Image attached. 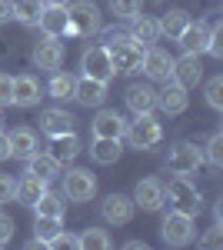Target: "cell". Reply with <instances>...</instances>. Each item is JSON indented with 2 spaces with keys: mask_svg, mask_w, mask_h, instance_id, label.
<instances>
[{
  "mask_svg": "<svg viewBox=\"0 0 223 250\" xmlns=\"http://www.w3.org/2000/svg\"><path fill=\"white\" fill-rule=\"evenodd\" d=\"M14 20V0H0V23Z\"/></svg>",
  "mask_w": 223,
  "mask_h": 250,
  "instance_id": "cell-44",
  "label": "cell"
},
{
  "mask_svg": "<svg viewBox=\"0 0 223 250\" xmlns=\"http://www.w3.org/2000/svg\"><path fill=\"white\" fill-rule=\"evenodd\" d=\"M110 14L117 20H130L140 14V0H110Z\"/></svg>",
  "mask_w": 223,
  "mask_h": 250,
  "instance_id": "cell-35",
  "label": "cell"
},
{
  "mask_svg": "<svg viewBox=\"0 0 223 250\" xmlns=\"http://www.w3.org/2000/svg\"><path fill=\"white\" fill-rule=\"evenodd\" d=\"M113 240L103 227H90V230L80 233V250H110Z\"/></svg>",
  "mask_w": 223,
  "mask_h": 250,
  "instance_id": "cell-32",
  "label": "cell"
},
{
  "mask_svg": "<svg viewBox=\"0 0 223 250\" xmlns=\"http://www.w3.org/2000/svg\"><path fill=\"white\" fill-rule=\"evenodd\" d=\"M206 54H210V57H217V60H223V23H213V27H210Z\"/></svg>",
  "mask_w": 223,
  "mask_h": 250,
  "instance_id": "cell-36",
  "label": "cell"
},
{
  "mask_svg": "<svg viewBox=\"0 0 223 250\" xmlns=\"http://www.w3.org/2000/svg\"><path fill=\"white\" fill-rule=\"evenodd\" d=\"M14 190H17V180L10 173H0V204H10L14 200Z\"/></svg>",
  "mask_w": 223,
  "mask_h": 250,
  "instance_id": "cell-41",
  "label": "cell"
},
{
  "mask_svg": "<svg viewBox=\"0 0 223 250\" xmlns=\"http://www.w3.org/2000/svg\"><path fill=\"white\" fill-rule=\"evenodd\" d=\"M127 250H147L143 240H127Z\"/></svg>",
  "mask_w": 223,
  "mask_h": 250,
  "instance_id": "cell-46",
  "label": "cell"
},
{
  "mask_svg": "<svg viewBox=\"0 0 223 250\" xmlns=\"http://www.w3.org/2000/svg\"><path fill=\"white\" fill-rule=\"evenodd\" d=\"M80 70L83 77H93V80H103L110 83L113 80V63H110V50L100 43V47H87L83 57H80Z\"/></svg>",
  "mask_w": 223,
  "mask_h": 250,
  "instance_id": "cell-7",
  "label": "cell"
},
{
  "mask_svg": "<svg viewBox=\"0 0 223 250\" xmlns=\"http://www.w3.org/2000/svg\"><path fill=\"white\" fill-rule=\"evenodd\" d=\"M60 170H63V164H60L54 154L34 150V154L27 157V177H37V180H43V184H54L57 177H60Z\"/></svg>",
  "mask_w": 223,
  "mask_h": 250,
  "instance_id": "cell-13",
  "label": "cell"
},
{
  "mask_svg": "<svg viewBox=\"0 0 223 250\" xmlns=\"http://www.w3.org/2000/svg\"><path fill=\"white\" fill-rule=\"evenodd\" d=\"M163 204H167V200H163V184H160V180L147 177V180L137 184V190H133V207H140V210H147V213H157Z\"/></svg>",
  "mask_w": 223,
  "mask_h": 250,
  "instance_id": "cell-10",
  "label": "cell"
},
{
  "mask_svg": "<svg viewBox=\"0 0 223 250\" xmlns=\"http://www.w3.org/2000/svg\"><path fill=\"white\" fill-rule=\"evenodd\" d=\"M43 3H47V7H67L70 0H43Z\"/></svg>",
  "mask_w": 223,
  "mask_h": 250,
  "instance_id": "cell-47",
  "label": "cell"
},
{
  "mask_svg": "<svg viewBox=\"0 0 223 250\" xmlns=\"http://www.w3.org/2000/svg\"><path fill=\"white\" fill-rule=\"evenodd\" d=\"M10 104H14V77L0 74V107H10Z\"/></svg>",
  "mask_w": 223,
  "mask_h": 250,
  "instance_id": "cell-39",
  "label": "cell"
},
{
  "mask_svg": "<svg viewBox=\"0 0 223 250\" xmlns=\"http://www.w3.org/2000/svg\"><path fill=\"white\" fill-rule=\"evenodd\" d=\"M63 197L74 200V204H87L97 197V177L83 167H74V170L63 173Z\"/></svg>",
  "mask_w": 223,
  "mask_h": 250,
  "instance_id": "cell-5",
  "label": "cell"
},
{
  "mask_svg": "<svg viewBox=\"0 0 223 250\" xmlns=\"http://www.w3.org/2000/svg\"><path fill=\"white\" fill-rule=\"evenodd\" d=\"M34 210H37V217H63V197L43 190L37 200H34Z\"/></svg>",
  "mask_w": 223,
  "mask_h": 250,
  "instance_id": "cell-31",
  "label": "cell"
},
{
  "mask_svg": "<svg viewBox=\"0 0 223 250\" xmlns=\"http://www.w3.org/2000/svg\"><path fill=\"white\" fill-rule=\"evenodd\" d=\"M14 240V220L7 213H0V247H7Z\"/></svg>",
  "mask_w": 223,
  "mask_h": 250,
  "instance_id": "cell-43",
  "label": "cell"
},
{
  "mask_svg": "<svg viewBox=\"0 0 223 250\" xmlns=\"http://www.w3.org/2000/svg\"><path fill=\"white\" fill-rule=\"evenodd\" d=\"M34 63H37L40 70H57L60 63H63V43L60 37H43L34 47Z\"/></svg>",
  "mask_w": 223,
  "mask_h": 250,
  "instance_id": "cell-17",
  "label": "cell"
},
{
  "mask_svg": "<svg viewBox=\"0 0 223 250\" xmlns=\"http://www.w3.org/2000/svg\"><path fill=\"white\" fill-rule=\"evenodd\" d=\"M157 107H160L167 117H177V114H183L186 107H190V97H186V90L180 87V83L167 80V87L157 90Z\"/></svg>",
  "mask_w": 223,
  "mask_h": 250,
  "instance_id": "cell-15",
  "label": "cell"
},
{
  "mask_svg": "<svg viewBox=\"0 0 223 250\" xmlns=\"http://www.w3.org/2000/svg\"><path fill=\"white\" fill-rule=\"evenodd\" d=\"M43 190H47V184H43V180H37V177H27V173H23V180H17L14 200L27 204V207H34V200H37V197H40Z\"/></svg>",
  "mask_w": 223,
  "mask_h": 250,
  "instance_id": "cell-30",
  "label": "cell"
},
{
  "mask_svg": "<svg viewBox=\"0 0 223 250\" xmlns=\"http://www.w3.org/2000/svg\"><path fill=\"white\" fill-rule=\"evenodd\" d=\"M74 83H77V77H70V74H54L47 90H50L54 100H74Z\"/></svg>",
  "mask_w": 223,
  "mask_h": 250,
  "instance_id": "cell-33",
  "label": "cell"
},
{
  "mask_svg": "<svg viewBox=\"0 0 223 250\" xmlns=\"http://www.w3.org/2000/svg\"><path fill=\"white\" fill-rule=\"evenodd\" d=\"M60 230H63V217H37L34 220V240H30V247H37V244L47 247Z\"/></svg>",
  "mask_w": 223,
  "mask_h": 250,
  "instance_id": "cell-26",
  "label": "cell"
},
{
  "mask_svg": "<svg viewBox=\"0 0 223 250\" xmlns=\"http://www.w3.org/2000/svg\"><path fill=\"white\" fill-rule=\"evenodd\" d=\"M74 100L83 104V107H103V100H107V83H103V80H93V77H80L74 83Z\"/></svg>",
  "mask_w": 223,
  "mask_h": 250,
  "instance_id": "cell-16",
  "label": "cell"
},
{
  "mask_svg": "<svg viewBox=\"0 0 223 250\" xmlns=\"http://www.w3.org/2000/svg\"><path fill=\"white\" fill-rule=\"evenodd\" d=\"M100 213H103V220H107V224H130V217H133V197H127V193H110V197H103Z\"/></svg>",
  "mask_w": 223,
  "mask_h": 250,
  "instance_id": "cell-14",
  "label": "cell"
},
{
  "mask_svg": "<svg viewBox=\"0 0 223 250\" xmlns=\"http://www.w3.org/2000/svg\"><path fill=\"white\" fill-rule=\"evenodd\" d=\"M0 130H3V114H0Z\"/></svg>",
  "mask_w": 223,
  "mask_h": 250,
  "instance_id": "cell-48",
  "label": "cell"
},
{
  "mask_svg": "<svg viewBox=\"0 0 223 250\" xmlns=\"http://www.w3.org/2000/svg\"><path fill=\"white\" fill-rule=\"evenodd\" d=\"M206 40H210V27H206V23H200V20H197V23L190 20L177 43L183 47V54H197V57H200V54H206Z\"/></svg>",
  "mask_w": 223,
  "mask_h": 250,
  "instance_id": "cell-20",
  "label": "cell"
},
{
  "mask_svg": "<svg viewBox=\"0 0 223 250\" xmlns=\"http://www.w3.org/2000/svg\"><path fill=\"white\" fill-rule=\"evenodd\" d=\"M7 147H10V157L27 160V157L37 150V137H34L30 127H17V130H10V134H7Z\"/></svg>",
  "mask_w": 223,
  "mask_h": 250,
  "instance_id": "cell-24",
  "label": "cell"
},
{
  "mask_svg": "<svg viewBox=\"0 0 223 250\" xmlns=\"http://www.w3.org/2000/svg\"><path fill=\"white\" fill-rule=\"evenodd\" d=\"M140 60H143V43H137V40H127L120 47H110L113 74H140Z\"/></svg>",
  "mask_w": 223,
  "mask_h": 250,
  "instance_id": "cell-8",
  "label": "cell"
},
{
  "mask_svg": "<svg viewBox=\"0 0 223 250\" xmlns=\"http://www.w3.org/2000/svg\"><path fill=\"white\" fill-rule=\"evenodd\" d=\"M203 164H210V167H223V134H220V130L206 140V147H203Z\"/></svg>",
  "mask_w": 223,
  "mask_h": 250,
  "instance_id": "cell-34",
  "label": "cell"
},
{
  "mask_svg": "<svg viewBox=\"0 0 223 250\" xmlns=\"http://www.w3.org/2000/svg\"><path fill=\"white\" fill-rule=\"evenodd\" d=\"M190 23V14L186 10H170L160 17V37H170V40H180V34L186 30Z\"/></svg>",
  "mask_w": 223,
  "mask_h": 250,
  "instance_id": "cell-28",
  "label": "cell"
},
{
  "mask_svg": "<svg viewBox=\"0 0 223 250\" xmlns=\"http://www.w3.org/2000/svg\"><path fill=\"white\" fill-rule=\"evenodd\" d=\"M206 104H210L213 110H223V77L220 74L206 83Z\"/></svg>",
  "mask_w": 223,
  "mask_h": 250,
  "instance_id": "cell-37",
  "label": "cell"
},
{
  "mask_svg": "<svg viewBox=\"0 0 223 250\" xmlns=\"http://www.w3.org/2000/svg\"><path fill=\"white\" fill-rule=\"evenodd\" d=\"M103 30V17H100V7L90 3V0H70L67 3V34H77V37H90V34H100Z\"/></svg>",
  "mask_w": 223,
  "mask_h": 250,
  "instance_id": "cell-1",
  "label": "cell"
},
{
  "mask_svg": "<svg viewBox=\"0 0 223 250\" xmlns=\"http://www.w3.org/2000/svg\"><path fill=\"white\" fill-rule=\"evenodd\" d=\"M140 70L147 74L150 80H170V70H173V57L160 47H147L143 50V60H140Z\"/></svg>",
  "mask_w": 223,
  "mask_h": 250,
  "instance_id": "cell-12",
  "label": "cell"
},
{
  "mask_svg": "<svg viewBox=\"0 0 223 250\" xmlns=\"http://www.w3.org/2000/svg\"><path fill=\"white\" fill-rule=\"evenodd\" d=\"M90 130L93 137H120L123 140V130H127V120L120 110H110V107H100L97 117L90 120Z\"/></svg>",
  "mask_w": 223,
  "mask_h": 250,
  "instance_id": "cell-11",
  "label": "cell"
},
{
  "mask_svg": "<svg viewBox=\"0 0 223 250\" xmlns=\"http://www.w3.org/2000/svg\"><path fill=\"white\" fill-rule=\"evenodd\" d=\"M120 154H123V140H120V137H93L90 157L97 160V164L110 167V164H117V160H120Z\"/></svg>",
  "mask_w": 223,
  "mask_h": 250,
  "instance_id": "cell-21",
  "label": "cell"
},
{
  "mask_svg": "<svg viewBox=\"0 0 223 250\" xmlns=\"http://www.w3.org/2000/svg\"><path fill=\"white\" fill-rule=\"evenodd\" d=\"M170 80L180 83L183 90H193L200 80H203V63L197 54H183V57L173 60V70H170Z\"/></svg>",
  "mask_w": 223,
  "mask_h": 250,
  "instance_id": "cell-9",
  "label": "cell"
},
{
  "mask_svg": "<svg viewBox=\"0 0 223 250\" xmlns=\"http://www.w3.org/2000/svg\"><path fill=\"white\" fill-rule=\"evenodd\" d=\"M167 167H170V173H197L203 167V150L197 144H190V140H180V144L170 147Z\"/></svg>",
  "mask_w": 223,
  "mask_h": 250,
  "instance_id": "cell-6",
  "label": "cell"
},
{
  "mask_svg": "<svg viewBox=\"0 0 223 250\" xmlns=\"http://www.w3.org/2000/svg\"><path fill=\"white\" fill-rule=\"evenodd\" d=\"M43 90H40V80L34 74H20L14 77V107H37L43 100Z\"/></svg>",
  "mask_w": 223,
  "mask_h": 250,
  "instance_id": "cell-18",
  "label": "cell"
},
{
  "mask_svg": "<svg viewBox=\"0 0 223 250\" xmlns=\"http://www.w3.org/2000/svg\"><path fill=\"white\" fill-rule=\"evenodd\" d=\"M103 34V47L110 50V47H120V43H127V40H133L130 37V30H100Z\"/></svg>",
  "mask_w": 223,
  "mask_h": 250,
  "instance_id": "cell-38",
  "label": "cell"
},
{
  "mask_svg": "<svg viewBox=\"0 0 223 250\" xmlns=\"http://www.w3.org/2000/svg\"><path fill=\"white\" fill-rule=\"evenodd\" d=\"M43 0H14V20H20L23 27H37V17L43 14Z\"/></svg>",
  "mask_w": 223,
  "mask_h": 250,
  "instance_id": "cell-29",
  "label": "cell"
},
{
  "mask_svg": "<svg viewBox=\"0 0 223 250\" xmlns=\"http://www.w3.org/2000/svg\"><path fill=\"white\" fill-rule=\"evenodd\" d=\"M163 200H170L173 210H183V213H190V217H197L200 207H203V197H200V190L186 180V173H177L167 187H163Z\"/></svg>",
  "mask_w": 223,
  "mask_h": 250,
  "instance_id": "cell-2",
  "label": "cell"
},
{
  "mask_svg": "<svg viewBox=\"0 0 223 250\" xmlns=\"http://www.w3.org/2000/svg\"><path fill=\"white\" fill-rule=\"evenodd\" d=\"M10 157V147H7V134L0 130V160H7Z\"/></svg>",
  "mask_w": 223,
  "mask_h": 250,
  "instance_id": "cell-45",
  "label": "cell"
},
{
  "mask_svg": "<svg viewBox=\"0 0 223 250\" xmlns=\"http://www.w3.org/2000/svg\"><path fill=\"white\" fill-rule=\"evenodd\" d=\"M123 137L130 140L137 150H150V147H157V144L163 140V127L157 124V117H153V114H137L130 124H127Z\"/></svg>",
  "mask_w": 223,
  "mask_h": 250,
  "instance_id": "cell-4",
  "label": "cell"
},
{
  "mask_svg": "<svg viewBox=\"0 0 223 250\" xmlns=\"http://www.w3.org/2000/svg\"><path fill=\"white\" fill-rule=\"evenodd\" d=\"M160 237H163V244H170V247H186L197 237V224H193L190 213L170 207V213L163 217V224H160Z\"/></svg>",
  "mask_w": 223,
  "mask_h": 250,
  "instance_id": "cell-3",
  "label": "cell"
},
{
  "mask_svg": "<svg viewBox=\"0 0 223 250\" xmlns=\"http://www.w3.org/2000/svg\"><path fill=\"white\" fill-rule=\"evenodd\" d=\"M47 247H54V250H60V247H80V237H74V233H67V230H60L54 240L47 244Z\"/></svg>",
  "mask_w": 223,
  "mask_h": 250,
  "instance_id": "cell-42",
  "label": "cell"
},
{
  "mask_svg": "<svg viewBox=\"0 0 223 250\" xmlns=\"http://www.w3.org/2000/svg\"><path fill=\"white\" fill-rule=\"evenodd\" d=\"M37 27L43 37H63L67 34V7H43L37 17Z\"/></svg>",
  "mask_w": 223,
  "mask_h": 250,
  "instance_id": "cell-23",
  "label": "cell"
},
{
  "mask_svg": "<svg viewBox=\"0 0 223 250\" xmlns=\"http://www.w3.org/2000/svg\"><path fill=\"white\" fill-rule=\"evenodd\" d=\"M130 37L137 40V43H157L160 40V20L157 17H130Z\"/></svg>",
  "mask_w": 223,
  "mask_h": 250,
  "instance_id": "cell-25",
  "label": "cell"
},
{
  "mask_svg": "<svg viewBox=\"0 0 223 250\" xmlns=\"http://www.w3.org/2000/svg\"><path fill=\"white\" fill-rule=\"evenodd\" d=\"M74 127H77V117L67 114V110H43V114H40V130L47 137L70 134Z\"/></svg>",
  "mask_w": 223,
  "mask_h": 250,
  "instance_id": "cell-22",
  "label": "cell"
},
{
  "mask_svg": "<svg viewBox=\"0 0 223 250\" xmlns=\"http://www.w3.org/2000/svg\"><path fill=\"white\" fill-rule=\"evenodd\" d=\"M200 247H223V224H213V227L200 237Z\"/></svg>",
  "mask_w": 223,
  "mask_h": 250,
  "instance_id": "cell-40",
  "label": "cell"
},
{
  "mask_svg": "<svg viewBox=\"0 0 223 250\" xmlns=\"http://www.w3.org/2000/svg\"><path fill=\"white\" fill-rule=\"evenodd\" d=\"M50 154H54L60 164H70V160L80 154V140H77L74 130H70V134H60V137H50Z\"/></svg>",
  "mask_w": 223,
  "mask_h": 250,
  "instance_id": "cell-27",
  "label": "cell"
},
{
  "mask_svg": "<svg viewBox=\"0 0 223 250\" xmlns=\"http://www.w3.org/2000/svg\"><path fill=\"white\" fill-rule=\"evenodd\" d=\"M123 97H127V107L133 114H153L157 110V90L150 83H130Z\"/></svg>",
  "mask_w": 223,
  "mask_h": 250,
  "instance_id": "cell-19",
  "label": "cell"
}]
</instances>
